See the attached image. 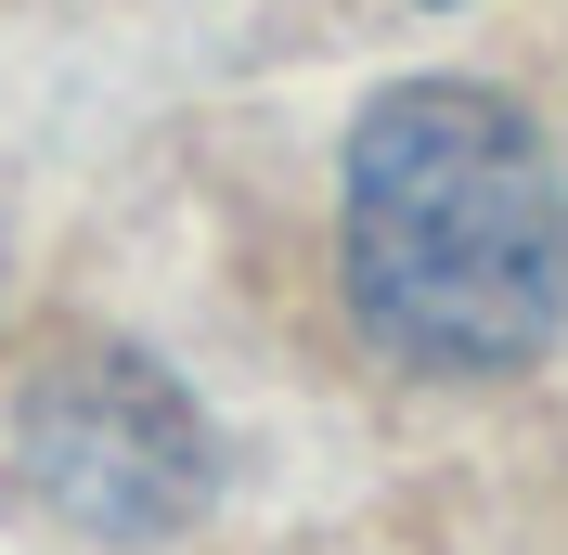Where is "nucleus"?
I'll return each mask as SVG.
<instances>
[{
  "instance_id": "obj_1",
  "label": "nucleus",
  "mask_w": 568,
  "mask_h": 555,
  "mask_svg": "<svg viewBox=\"0 0 568 555\" xmlns=\"http://www.w3.org/2000/svg\"><path fill=\"white\" fill-rule=\"evenodd\" d=\"M349 311L400 375L491 387L568 323V181L530 117L478 78H400L349 130L336 194Z\"/></svg>"
},
{
  "instance_id": "obj_2",
  "label": "nucleus",
  "mask_w": 568,
  "mask_h": 555,
  "mask_svg": "<svg viewBox=\"0 0 568 555\" xmlns=\"http://www.w3.org/2000/svg\"><path fill=\"white\" fill-rule=\"evenodd\" d=\"M13 478L91 543H169L207 504V414L142 349H65L13 401Z\"/></svg>"
}]
</instances>
